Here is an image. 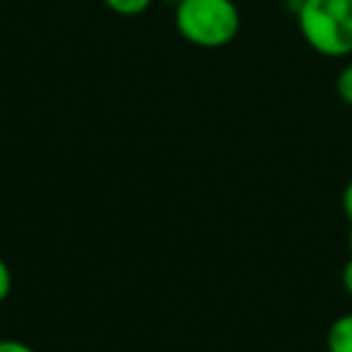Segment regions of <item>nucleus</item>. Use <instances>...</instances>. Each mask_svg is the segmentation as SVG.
<instances>
[{
	"label": "nucleus",
	"instance_id": "1",
	"mask_svg": "<svg viewBox=\"0 0 352 352\" xmlns=\"http://www.w3.org/2000/svg\"><path fill=\"white\" fill-rule=\"evenodd\" d=\"M294 17L302 39L318 56H352V0H297Z\"/></svg>",
	"mask_w": 352,
	"mask_h": 352
},
{
	"label": "nucleus",
	"instance_id": "2",
	"mask_svg": "<svg viewBox=\"0 0 352 352\" xmlns=\"http://www.w3.org/2000/svg\"><path fill=\"white\" fill-rule=\"evenodd\" d=\"M174 25L188 44L222 49L239 34L241 12L234 0H182L174 6Z\"/></svg>",
	"mask_w": 352,
	"mask_h": 352
},
{
	"label": "nucleus",
	"instance_id": "3",
	"mask_svg": "<svg viewBox=\"0 0 352 352\" xmlns=\"http://www.w3.org/2000/svg\"><path fill=\"white\" fill-rule=\"evenodd\" d=\"M328 352H352V311L338 316L326 333Z\"/></svg>",
	"mask_w": 352,
	"mask_h": 352
},
{
	"label": "nucleus",
	"instance_id": "4",
	"mask_svg": "<svg viewBox=\"0 0 352 352\" xmlns=\"http://www.w3.org/2000/svg\"><path fill=\"white\" fill-rule=\"evenodd\" d=\"M102 3L118 17H138L150 10L155 0H102Z\"/></svg>",
	"mask_w": 352,
	"mask_h": 352
},
{
	"label": "nucleus",
	"instance_id": "5",
	"mask_svg": "<svg viewBox=\"0 0 352 352\" xmlns=\"http://www.w3.org/2000/svg\"><path fill=\"white\" fill-rule=\"evenodd\" d=\"M336 94L340 97L342 104L352 107V60L347 65H342L340 73L336 78Z\"/></svg>",
	"mask_w": 352,
	"mask_h": 352
},
{
	"label": "nucleus",
	"instance_id": "6",
	"mask_svg": "<svg viewBox=\"0 0 352 352\" xmlns=\"http://www.w3.org/2000/svg\"><path fill=\"white\" fill-rule=\"evenodd\" d=\"M10 289H12V273L6 261L0 258V304L10 297Z\"/></svg>",
	"mask_w": 352,
	"mask_h": 352
},
{
	"label": "nucleus",
	"instance_id": "7",
	"mask_svg": "<svg viewBox=\"0 0 352 352\" xmlns=\"http://www.w3.org/2000/svg\"><path fill=\"white\" fill-rule=\"evenodd\" d=\"M0 352H36L27 342L12 340V338H0Z\"/></svg>",
	"mask_w": 352,
	"mask_h": 352
},
{
	"label": "nucleus",
	"instance_id": "8",
	"mask_svg": "<svg viewBox=\"0 0 352 352\" xmlns=\"http://www.w3.org/2000/svg\"><path fill=\"white\" fill-rule=\"evenodd\" d=\"M340 206H342V212H345L347 222H350V225H352V179H350V182H347V186L342 188Z\"/></svg>",
	"mask_w": 352,
	"mask_h": 352
},
{
	"label": "nucleus",
	"instance_id": "9",
	"mask_svg": "<svg viewBox=\"0 0 352 352\" xmlns=\"http://www.w3.org/2000/svg\"><path fill=\"white\" fill-rule=\"evenodd\" d=\"M340 280H342V287H345V292L352 297V256H350V261H347V263L342 265V275H340Z\"/></svg>",
	"mask_w": 352,
	"mask_h": 352
},
{
	"label": "nucleus",
	"instance_id": "10",
	"mask_svg": "<svg viewBox=\"0 0 352 352\" xmlns=\"http://www.w3.org/2000/svg\"><path fill=\"white\" fill-rule=\"evenodd\" d=\"M160 3H164V6H179L182 0H160Z\"/></svg>",
	"mask_w": 352,
	"mask_h": 352
},
{
	"label": "nucleus",
	"instance_id": "11",
	"mask_svg": "<svg viewBox=\"0 0 352 352\" xmlns=\"http://www.w3.org/2000/svg\"><path fill=\"white\" fill-rule=\"evenodd\" d=\"M347 246H350V254H352V225H350V234H347Z\"/></svg>",
	"mask_w": 352,
	"mask_h": 352
}]
</instances>
